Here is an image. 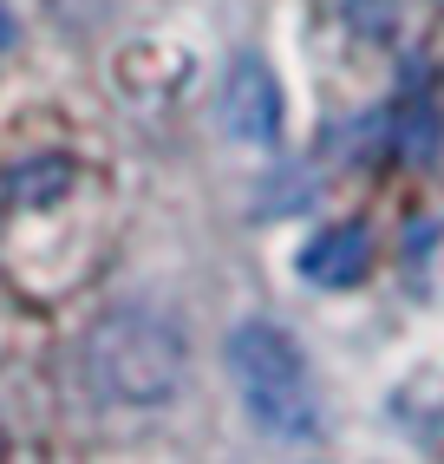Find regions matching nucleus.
Returning <instances> with one entry per match:
<instances>
[{
    "mask_svg": "<svg viewBox=\"0 0 444 464\" xmlns=\"http://www.w3.org/2000/svg\"><path fill=\"white\" fill-rule=\"evenodd\" d=\"M366 268H372V229L366 223H327L301 249V275L314 288H353Z\"/></svg>",
    "mask_w": 444,
    "mask_h": 464,
    "instance_id": "obj_4",
    "label": "nucleus"
},
{
    "mask_svg": "<svg viewBox=\"0 0 444 464\" xmlns=\"http://www.w3.org/2000/svg\"><path fill=\"white\" fill-rule=\"evenodd\" d=\"M79 373L85 386L105 399V406H170L189 380V340L183 327L164 314V307H144V301H124L105 307L99 321L85 327L79 340Z\"/></svg>",
    "mask_w": 444,
    "mask_h": 464,
    "instance_id": "obj_1",
    "label": "nucleus"
},
{
    "mask_svg": "<svg viewBox=\"0 0 444 464\" xmlns=\"http://www.w3.org/2000/svg\"><path fill=\"white\" fill-rule=\"evenodd\" d=\"M222 131L242 144H275L281 138V79L268 72V59L236 53L222 72Z\"/></svg>",
    "mask_w": 444,
    "mask_h": 464,
    "instance_id": "obj_3",
    "label": "nucleus"
},
{
    "mask_svg": "<svg viewBox=\"0 0 444 464\" xmlns=\"http://www.w3.org/2000/svg\"><path fill=\"white\" fill-rule=\"evenodd\" d=\"M229 380L242 392L248 419H256L268 439L307 445L314 431H321V392H314V373H307V360H301L288 327L242 321L229 334Z\"/></svg>",
    "mask_w": 444,
    "mask_h": 464,
    "instance_id": "obj_2",
    "label": "nucleus"
},
{
    "mask_svg": "<svg viewBox=\"0 0 444 464\" xmlns=\"http://www.w3.org/2000/svg\"><path fill=\"white\" fill-rule=\"evenodd\" d=\"M7 53H14V14L0 7V59H7Z\"/></svg>",
    "mask_w": 444,
    "mask_h": 464,
    "instance_id": "obj_5",
    "label": "nucleus"
}]
</instances>
